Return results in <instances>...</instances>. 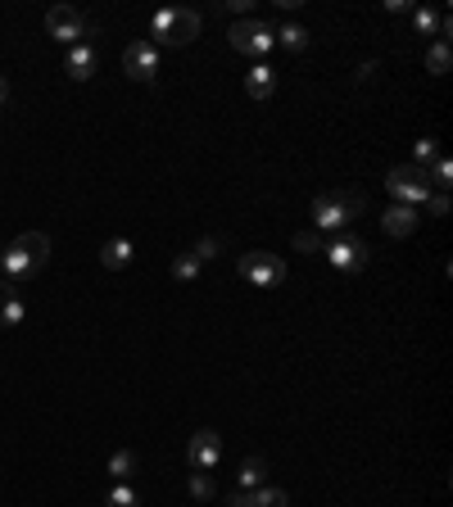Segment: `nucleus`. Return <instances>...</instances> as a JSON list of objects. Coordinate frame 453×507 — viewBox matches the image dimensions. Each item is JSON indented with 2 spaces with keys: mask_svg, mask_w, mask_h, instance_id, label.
<instances>
[{
  "mask_svg": "<svg viewBox=\"0 0 453 507\" xmlns=\"http://www.w3.org/2000/svg\"><path fill=\"white\" fill-rule=\"evenodd\" d=\"M386 186H390V195H395V200L399 204H412V209H418V204H426L431 200V173L426 168H418V164H399V168H390L386 173Z\"/></svg>",
  "mask_w": 453,
  "mask_h": 507,
  "instance_id": "obj_4",
  "label": "nucleus"
},
{
  "mask_svg": "<svg viewBox=\"0 0 453 507\" xmlns=\"http://www.w3.org/2000/svg\"><path fill=\"white\" fill-rule=\"evenodd\" d=\"M104 507H141V498H136L132 485H113V489L104 494Z\"/></svg>",
  "mask_w": 453,
  "mask_h": 507,
  "instance_id": "obj_22",
  "label": "nucleus"
},
{
  "mask_svg": "<svg viewBox=\"0 0 453 507\" xmlns=\"http://www.w3.org/2000/svg\"><path fill=\"white\" fill-rule=\"evenodd\" d=\"M226 507H290V494L286 489H273V485H258V489H241L232 494Z\"/></svg>",
  "mask_w": 453,
  "mask_h": 507,
  "instance_id": "obj_12",
  "label": "nucleus"
},
{
  "mask_svg": "<svg viewBox=\"0 0 453 507\" xmlns=\"http://www.w3.org/2000/svg\"><path fill=\"white\" fill-rule=\"evenodd\" d=\"M123 73L132 77V82H155V73H159V50L155 42H132L123 50Z\"/></svg>",
  "mask_w": 453,
  "mask_h": 507,
  "instance_id": "obj_9",
  "label": "nucleus"
},
{
  "mask_svg": "<svg viewBox=\"0 0 453 507\" xmlns=\"http://www.w3.org/2000/svg\"><path fill=\"white\" fill-rule=\"evenodd\" d=\"M412 154H418V168H431V164L440 159V141H431V136H422L418 145H412Z\"/></svg>",
  "mask_w": 453,
  "mask_h": 507,
  "instance_id": "obj_23",
  "label": "nucleus"
},
{
  "mask_svg": "<svg viewBox=\"0 0 453 507\" xmlns=\"http://www.w3.org/2000/svg\"><path fill=\"white\" fill-rule=\"evenodd\" d=\"M222 457V435L218 431H196L191 444H186V462H191V472H213Z\"/></svg>",
  "mask_w": 453,
  "mask_h": 507,
  "instance_id": "obj_10",
  "label": "nucleus"
},
{
  "mask_svg": "<svg viewBox=\"0 0 453 507\" xmlns=\"http://www.w3.org/2000/svg\"><path fill=\"white\" fill-rule=\"evenodd\" d=\"M200 27H204L200 10H159L150 19V36H155L159 46H191L200 36Z\"/></svg>",
  "mask_w": 453,
  "mask_h": 507,
  "instance_id": "obj_3",
  "label": "nucleus"
},
{
  "mask_svg": "<svg viewBox=\"0 0 453 507\" xmlns=\"http://www.w3.org/2000/svg\"><path fill=\"white\" fill-rule=\"evenodd\" d=\"M200 267H204V263H200V258H196L191 250H186V254H177V258H173V281L191 286V281L200 277Z\"/></svg>",
  "mask_w": 453,
  "mask_h": 507,
  "instance_id": "obj_20",
  "label": "nucleus"
},
{
  "mask_svg": "<svg viewBox=\"0 0 453 507\" xmlns=\"http://www.w3.org/2000/svg\"><path fill=\"white\" fill-rule=\"evenodd\" d=\"M236 272H241L245 281H254V286H281V281H286V263H281L277 254H263V250L241 254V258H236Z\"/></svg>",
  "mask_w": 453,
  "mask_h": 507,
  "instance_id": "obj_6",
  "label": "nucleus"
},
{
  "mask_svg": "<svg viewBox=\"0 0 453 507\" xmlns=\"http://www.w3.org/2000/svg\"><path fill=\"white\" fill-rule=\"evenodd\" d=\"M322 254L331 258V267H335V272H363V267H367V258H372L367 241H358V236H335Z\"/></svg>",
  "mask_w": 453,
  "mask_h": 507,
  "instance_id": "obj_7",
  "label": "nucleus"
},
{
  "mask_svg": "<svg viewBox=\"0 0 453 507\" xmlns=\"http://www.w3.org/2000/svg\"><path fill=\"white\" fill-rule=\"evenodd\" d=\"M412 23H418V32H426V36H431V32H440V14H435V10H426V5H422V10H412Z\"/></svg>",
  "mask_w": 453,
  "mask_h": 507,
  "instance_id": "obj_26",
  "label": "nucleus"
},
{
  "mask_svg": "<svg viewBox=\"0 0 453 507\" xmlns=\"http://www.w3.org/2000/svg\"><path fill=\"white\" fill-rule=\"evenodd\" d=\"M453 68V46L444 42V36H440V42L435 46H426V73H435V77H444Z\"/></svg>",
  "mask_w": 453,
  "mask_h": 507,
  "instance_id": "obj_18",
  "label": "nucleus"
},
{
  "mask_svg": "<svg viewBox=\"0 0 453 507\" xmlns=\"http://www.w3.org/2000/svg\"><path fill=\"white\" fill-rule=\"evenodd\" d=\"M295 250H304V254H322V250H326V236H322V231H299V236H295Z\"/></svg>",
  "mask_w": 453,
  "mask_h": 507,
  "instance_id": "obj_24",
  "label": "nucleus"
},
{
  "mask_svg": "<svg viewBox=\"0 0 453 507\" xmlns=\"http://www.w3.org/2000/svg\"><path fill=\"white\" fill-rule=\"evenodd\" d=\"M96 50L91 46H73L68 50V64H64V73L73 77V82H91V77H96Z\"/></svg>",
  "mask_w": 453,
  "mask_h": 507,
  "instance_id": "obj_13",
  "label": "nucleus"
},
{
  "mask_svg": "<svg viewBox=\"0 0 453 507\" xmlns=\"http://www.w3.org/2000/svg\"><path fill=\"white\" fill-rule=\"evenodd\" d=\"M245 91H250V100H268V96L277 91V73H273L268 64H254V68L245 73Z\"/></svg>",
  "mask_w": 453,
  "mask_h": 507,
  "instance_id": "obj_15",
  "label": "nucleus"
},
{
  "mask_svg": "<svg viewBox=\"0 0 453 507\" xmlns=\"http://www.w3.org/2000/svg\"><path fill=\"white\" fill-rule=\"evenodd\" d=\"M418 222H422V213L412 209V204H390L386 218H381V231H386V236H395V241H403V236L418 231Z\"/></svg>",
  "mask_w": 453,
  "mask_h": 507,
  "instance_id": "obj_11",
  "label": "nucleus"
},
{
  "mask_svg": "<svg viewBox=\"0 0 453 507\" xmlns=\"http://www.w3.org/2000/svg\"><path fill=\"white\" fill-rule=\"evenodd\" d=\"M218 250H222V236H200L191 254H196L200 263H213V258H218Z\"/></svg>",
  "mask_w": 453,
  "mask_h": 507,
  "instance_id": "obj_25",
  "label": "nucleus"
},
{
  "mask_svg": "<svg viewBox=\"0 0 453 507\" xmlns=\"http://www.w3.org/2000/svg\"><path fill=\"white\" fill-rule=\"evenodd\" d=\"M5 100H10V82L0 77V109H5Z\"/></svg>",
  "mask_w": 453,
  "mask_h": 507,
  "instance_id": "obj_29",
  "label": "nucleus"
},
{
  "mask_svg": "<svg viewBox=\"0 0 453 507\" xmlns=\"http://www.w3.org/2000/svg\"><path fill=\"white\" fill-rule=\"evenodd\" d=\"M263 476H268V462H263V457H245L241 472H236V485H241V489H258Z\"/></svg>",
  "mask_w": 453,
  "mask_h": 507,
  "instance_id": "obj_19",
  "label": "nucleus"
},
{
  "mask_svg": "<svg viewBox=\"0 0 453 507\" xmlns=\"http://www.w3.org/2000/svg\"><path fill=\"white\" fill-rule=\"evenodd\" d=\"M186 489H191V498H196V503H209V498L218 494V480H213V472H191Z\"/></svg>",
  "mask_w": 453,
  "mask_h": 507,
  "instance_id": "obj_21",
  "label": "nucleus"
},
{
  "mask_svg": "<svg viewBox=\"0 0 453 507\" xmlns=\"http://www.w3.org/2000/svg\"><path fill=\"white\" fill-rule=\"evenodd\" d=\"M367 209V200L358 190H331L313 200V231H345L358 213Z\"/></svg>",
  "mask_w": 453,
  "mask_h": 507,
  "instance_id": "obj_2",
  "label": "nucleus"
},
{
  "mask_svg": "<svg viewBox=\"0 0 453 507\" xmlns=\"http://www.w3.org/2000/svg\"><path fill=\"white\" fill-rule=\"evenodd\" d=\"M226 42H232V50L236 55H268V50H277V36H273V27L268 23H258V19H241L232 32H226Z\"/></svg>",
  "mask_w": 453,
  "mask_h": 507,
  "instance_id": "obj_5",
  "label": "nucleus"
},
{
  "mask_svg": "<svg viewBox=\"0 0 453 507\" xmlns=\"http://www.w3.org/2000/svg\"><path fill=\"white\" fill-rule=\"evenodd\" d=\"M46 32L55 36L59 46H82V14L73 10V5H50L46 10Z\"/></svg>",
  "mask_w": 453,
  "mask_h": 507,
  "instance_id": "obj_8",
  "label": "nucleus"
},
{
  "mask_svg": "<svg viewBox=\"0 0 453 507\" xmlns=\"http://www.w3.org/2000/svg\"><path fill=\"white\" fill-rule=\"evenodd\" d=\"M426 213H431V218H444V213H449V195H444V190H431Z\"/></svg>",
  "mask_w": 453,
  "mask_h": 507,
  "instance_id": "obj_27",
  "label": "nucleus"
},
{
  "mask_svg": "<svg viewBox=\"0 0 453 507\" xmlns=\"http://www.w3.org/2000/svg\"><path fill=\"white\" fill-rule=\"evenodd\" d=\"M0 254H5V250H0Z\"/></svg>",
  "mask_w": 453,
  "mask_h": 507,
  "instance_id": "obj_30",
  "label": "nucleus"
},
{
  "mask_svg": "<svg viewBox=\"0 0 453 507\" xmlns=\"http://www.w3.org/2000/svg\"><path fill=\"white\" fill-rule=\"evenodd\" d=\"M132 258H136V245H132L127 236H119V241L100 245V267H109V272H123Z\"/></svg>",
  "mask_w": 453,
  "mask_h": 507,
  "instance_id": "obj_14",
  "label": "nucleus"
},
{
  "mask_svg": "<svg viewBox=\"0 0 453 507\" xmlns=\"http://www.w3.org/2000/svg\"><path fill=\"white\" fill-rule=\"evenodd\" d=\"M372 73H376V59H367V64H363V68H358L354 77H358V82H367V77H372Z\"/></svg>",
  "mask_w": 453,
  "mask_h": 507,
  "instance_id": "obj_28",
  "label": "nucleus"
},
{
  "mask_svg": "<svg viewBox=\"0 0 453 507\" xmlns=\"http://www.w3.org/2000/svg\"><path fill=\"white\" fill-rule=\"evenodd\" d=\"M136 466H141V457H136V449H119V453H113V457H109V466H104V472H109L113 480H119V485H127V480L136 476Z\"/></svg>",
  "mask_w": 453,
  "mask_h": 507,
  "instance_id": "obj_17",
  "label": "nucleus"
},
{
  "mask_svg": "<svg viewBox=\"0 0 453 507\" xmlns=\"http://www.w3.org/2000/svg\"><path fill=\"white\" fill-rule=\"evenodd\" d=\"M46 263H50V236L46 231H23V236H14L5 245V254H0V277H10L14 286H23Z\"/></svg>",
  "mask_w": 453,
  "mask_h": 507,
  "instance_id": "obj_1",
  "label": "nucleus"
},
{
  "mask_svg": "<svg viewBox=\"0 0 453 507\" xmlns=\"http://www.w3.org/2000/svg\"><path fill=\"white\" fill-rule=\"evenodd\" d=\"M273 36H277V46L281 50H290V55H304L309 50V27H299V23H281V27H273Z\"/></svg>",
  "mask_w": 453,
  "mask_h": 507,
  "instance_id": "obj_16",
  "label": "nucleus"
}]
</instances>
